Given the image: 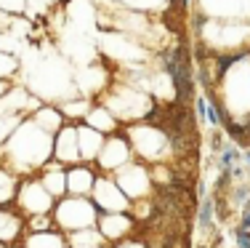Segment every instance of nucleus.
<instances>
[{
  "label": "nucleus",
  "mask_w": 250,
  "mask_h": 248,
  "mask_svg": "<svg viewBox=\"0 0 250 248\" xmlns=\"http://www.w3.org/2000/svg\"><path fill=\"white\" fill-rule=\"evenodd\" d=\"M245 163H250V150L245 152Z\"/></svg>",
  "instance_id": "obj_7"
},
{
  "label": "nucleus",
  "mask_w": 250,
  "mask_h": 248,
  "mask_svg": "<svg viewBox=\"0 0 250 248\" xmlns=\"http://www.w3.org/2000/svg\"><path fill=\"white\" fill-rule=\"evenodd\" d=\"M234 235H237V248H250V229H237L234 227Z\"/></svg>",
  "instance_id": "obj_3"
},
{
  "label": "nucleus",
  "mask_w": 250,
  "mask_h": 248,
  "mask_svg": "<svg viewBox=\"0 0 250 248\" xmlns=\"http://www.w3.org/2000/svg\"><path fill=\"white\" fill-rule=\"evenodd\" d=\"M250 195V187H237L234 192H231V200H234V203H240V200H245Z\"/></svg>",
  "instance_id": "obj_4"
},
{
  "label": "nucleus",
  "mask_w": 250,
  "mask_h": 248,
  "mask_svg": "<svg viewBox=\"0 0 250 248\" xmlns=\"http://www.w3.org/2000/svg\"><path fill=\"white\" fill-rule=\"evenodd\" d=\"M237 229H250V211H242V222L237 224Z\"/></svg>",
  "instance_id": "obj_5"
},
{
  "label": "nucleus",
  "mask_w": 250,
  "mask_h": 248,
  "mask_svg": "<svg viewBox=\"0 0 250 248\" xmlns=\"http://www.w3.org/2000/svg\"><path fill=\"white\" fill-rule=\"evenodd\" d=\"M240 147H231V144H226L224 150H221V158H218V165H221V168H231V165H234L237 160H240Z\"/></svg>",
  "instance_id": "obj_2"
},
{
  "label": "nucleus",
  "mask_w": 250,
  "mask_h": 248,
  "mask_svg": "<svg viewBox=\"0 0 250 248\" xmlns=\"http://www.w3.org/2000/svg\"><path fill=\"white\" fill-rule=\"evenodd\" d=\"M213 216H216V200H213V198H202V205H200V227L202 229L213 227Z\"/></svg>",
  "instance_id": "obj_1"
},
{
  "label": "nucleus",
  "mask_w": 250,
  "mask_h": 248,
  "mask_svg": "<svg viewBox=\"0 0 250 248\" xmlns=\"http://www.w3.org/2000/svg\"><path fill=\"white\" fill-rule=\"evenodd\" d=\"M32 227H35V229H45V227H48V219H35Z\"/></svg>",
  "instance_id": "obj_6"
}]
</instances>
